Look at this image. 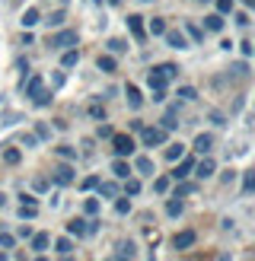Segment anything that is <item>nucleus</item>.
Returning a JSON list of instances; mask_svg holds the SVG:
<instances>
[{
    "label": "nucleus",
    "mask_w": 255,
    "mask_h": 261,
    "mask_svg": "<svg viewBox=\"0 0 255 261\" xmlns=\"http://www.w3.org/2000/svg\"><path fill=\"white\" fill-rule=\"evenodd\" d=\"M13 245H16V239L10 232H0V249H13Z\"/></svg>",
    "instance_id": "nucleus-39"
},
{
    "label": "nucleus",
    "mask_w": 255,
    "mask_h": 261,
    "mask_svg": "<svg viewBox=\"0 0 255 261\" xmlns=\"http://www.w3.org/2000/svg\"><path fill=\"white\" fill-rule=\"evenodd\" d=\"M19 143H22V147H35L38 137H35V134H22V137H19Z\"/></svg>",
    "instance_id": "nucleus-46"
},
{
    "label": "nucleus",
    "mask_w": 255,
    "mask_h": 261,
    "mask_svg": "<svg viewBox=\"0 0 255 261\" xmlns=\"http://www.w3.org/2000/svg\"><path fill=\"white\" fill-rule=\"evenodd\" d=\"M35 261H48V258H45V255H38V258H35Z\"/></svg>",
    "instance_id": "nucleus-56"
},
{
    "label": "nucleus",
    "mask_w": 255,
    "mask_h": 261,
    "mask_svg": "<svg viewBox=\"0 0 255 261\" xmlns=\"http://www.w3.org/2000/svg\"><path fill=\"white\" fill-rule=\"evenodd\" d=\"M140 140H144V147H163L166 130L163 127H140Z\"/></svg>",
    "instance_id": "nucleus-2"
},
{
    "label": "nucleus",
    "mask_w": 255,
    "mask_h": 261,
    "mask_svg": "<svg viewBox=\"0 0 255 261\" xmlns=\"http://www.w3.org/2000/svg\"><path fill=\"white\" fill-rule=\"evenodd\" d=\"M38 19H42V16H38V10H26V13H22V19H19V22L26 25V29H32V25H35Z\"/></svg>",
    "instance_id": "nucleus-24"
},
{
    "label": "nucleus",
    "mask_w": 255,
    "mask_h": 261,
    "mask_svg": "<svg viewBox=\"0 0 255 261\" xmlns=\"http://www.w3.org/2000/svg\"><path fill=\"white\" fill-rule=\"evenodd\" d=\"M185 156V147L182 143H172V147H166V160H182Z\"/></svg>",
    "instance_id": "nucleus-25"
},
{
    "label": "nucleus",
    "mask_w": 255,
    "mask_h": 261,
    "mask_svg": "<svg viewBox=\"0 0 255 261\" xmlns=\"http://www.w3.org/2000/svg\"><path fill=\"white\" fill-rule=\"evenodd\" d=\"M112 134H115V130L109 124H99V137H112Z\"/></svg>",
    "instance_id": "nucleus-49"
},
{
    "label": "nucleus",
    "mask_w": 255,
    "mask_h": 261,
    "mask_svg": "<svg viewBox=\"0 0 255 261\" xmlns=\"http://www.w3.org/2000/svg\"><path fill=\"white\" fill-rule=\"evenodd\" d=\"M252 191H255V169L242 172V194H252Z\"/></svg>",
    "instance_id": "nucleus-18"
},
{
    "label": "nucleus",
    "mask_w": 255,
    "mask_h": 261,
    "mask_svg": "<svg viewBox=\"0 0 255 261\" xmlns=\"http://www.w3.org/2000/svg\"><path fill=\"white\" fill-rule=\"evenodd\" d=\"M96 185H99V178H96V175H86V178L80 181V188H83V191H93Z\"/></svg>",
    "instance_id": "nucleus-37"
},
{
    "label": "nucleus",
    "mask_w": 255,
    "mask_h": 261,
    "mask_svg": "<svg viewBox=\"0 0 255 261\" xmlns=\"http://www.w3.org/2000/svg\"><path fill=\"white\" fill-rule=\"evenodd\" d=\"M83 211H86V214H93V217H96V214H99V201H96V198H89V201L83 204Z\"/></svg>",
    "instance_id": "nucleus-42"
},
{
    "label": "nucleus",
    "mask_w": 255,
    "mask_h": 261,
    "mask_svg": "<svg viewBox=\"0 0 255 261\" xmlns=\"http://www.w3.org/2000/svg\"><path fill=\"white\" fill-rule=\"evenodd\" d=\"M51 178H55V185H70V181H73V169L70 166H58Z\"/></svg>",
    "instance_id": "nucleus-9"
},
{
    "label": "nucleus",
    "mask_w": 255,
    "mask_h": 261,
    "mask_svg": "<svg viewBox=\"0 0 255 261\" xmlns=\"http://www.w3.org/2000/svg\"><path fill=\"white\" fill-rule=\"evenodd\" d=\"M134 252H137L134 242H121V255H124V258H134Z\"/></svg>",
    "instance_id": "nucleus-45"
},
{
    "label": "nucleus",
    "mask_w": 255,
    "mask_h": 261,
    "mask_svg": "<svg viewBox=\"0 0 255 261\" xmlns=\"http://www.w3.org/2000/svg\"><path fill=\"white\" fill-rule=\"evenodd\" d=\"M211 147H214V137H211V134H198V137H195V150H198V153H208Z\"/></svg>",
    "instance_id": "nucleus-15"
},
{
    "label": "nucleus",
    "mask_w": 255,
    "mask_h": 261,
    "mask_svg": "<svg viewBox=\"0 0 255 261\" xmlns=\"http://www.w3.org/2000/svg\"><path fill=\"white\" fill-rule=\"evenodd\" d=\"M35 214H38V207H35V204H22V207H19V217H22V220H32Z\"/></svg>",
    "instance_id": "nucleus-29"
},
{
    "label": "nucleus",
    "mask_w": 255,
    "mask_h": 261,
    "mask_svg": "<svg viewBox=\"0 0 255 261\" xmlns=\"http://www.w3.org/2000/svg\"><path fill=\"white\" fill-rule=\"evenodd\" d=\"M166 99V89H153V102H163Z\"/></svg>",
    "instance_id": "nucleus-51"
},
{
    "label": "nucleus",
    "mask_w": 255,
    "mask_h": 261,
    "mask_svg": "<svg viewBox=\"0 0 255 261\" xmlns=\"http://www.w3.org/2000/svg\"><path fill=\"white\" fill-rule=\"evenodd\" d=\"M112 172H115V178H128V175H131V166H128L124 160H115L112 163Z\"/></svg>",
    "instance_id": "nucleus-17"
},
{
    "label": "nucleus",
    "mask_w": 255,
    "mask_h": 261,
    "mask_svg": "<svg viewBox=\"0 0 255 261\" xmlns=\"http://www.w3.org/2000/svg\"><path fill=\"white\" fill-rule=\"evenodd\" d=\"M195 172H198V178H211L217 172V163L211 160V156H204L201 163H195Z\"/></svg>",
    "instance_id": "nucleus-8"
},
{
    "label": "nucleus",
    "mask_w": 255,
    "mask_h": 261,
    "mask_svg": "<svg viewBox=\"0 0 255 261\" xmlns=\"http://www.w3.org/2000/svg\"><path fill=\"white\" fill-rule=\"evenodd\" d=\"M115 211H118V214H128V211H131V201H115Z\"/></svg>",
    "instance_id": "nucleus-47"
},
{
    "label": "nucleus",
    "mask_w": 255,
    "mask_h": 261,
    "mask_svg": "<svg viewBox=\"0 0 255 261\" xmlns=\"http://www.w3.org/2000/svg\"><path fill=\"white\" fill-rule=\"evenodd\" d=\"M128 29H131V35L137 38V42H144V38H147V29H144V16H137V13H134V16H128Z\"/></svg>",
    "instance_id": "nucleus-5"
},
{
    "label": "nucleus",
    "mask_w": 255,
    "mask_h": 261,
    "mask_svg": "<svg viewBox=\"0 0 255 261\" xmlns=\"http://www.w3.org/2000/svg\"><path fill=\"white\" fill-rule=\"evenodd\" d=\"M45 22H48V25H61V22H64V10H58V13H51V16H48Z\"/></svg>",
    "instance_id": "nucleus-43"
},
{
    "label": "nucleus",
    "mask_w": 255,
    "mask_h": 261,
    "mask_svg": "<svg viewBox=\"0 0 255 261\" xmlns=\"http://www.w3.org/2000/svg\"><path fill=\"white\" fill-rule=\"evenodd\" d=\"M96 67H99L102 73H115V67H118V64H115V58H112V55H102V58L96 61Z\"/></svg>",
    "instance_id": "nucleus-14"
},
{
    "label": "nucleus",
    "mask_w": 255,
    "mask_h": 261,
    "mask_svg": "<svg viewBox=\"0 0 255 261\" xmlns=\"http://www.w3.org/2000/svg\"><path fill=\"white\" fill-rule=\"evenodd\" d=\"M32 188H35V191H45V188H48V178H35Z\"/></svg>",
    "instance_id": "nucleus-48"
},
{
    "label": "nucleus",
    "mask_w": 255,
    "mask_h": 261,
    "mask_svg": "<svg viewBox=\"0 0 255 261\" xmlns=\"http://www.w3.org/2000/svg\"><path fill=\"white\" fill-rule=\"evenodd\" d=\"M204 29H208V32H220L223 29V13H211V16H204Z\"/></svg>",
    "instance_id": "nucleus-11"
},
{
    "label": "nucleus",
    "mask_w": 255,
    "mask_h": 261,
    "mask_svg": "<svg viewBox=\"0 0 255 261\" xmlns=\"http://www.w3.org/2000/svg\"><path fill=\"white\" fill-rule=\"evenodd\" d=\"M163 35H166V42H169V48H188V42H185V35H182V32H175V29H166Z\"/></svg>",
    "instance_id": "nucleus-10"
},
{
    "label": "nucleus",
    "mask_w": 255,
    "mask_h": 261,
    "mask_svg": "<svg viewBox=\"0 0 255 261\" xmlns=\"http://www.w3.org/2000/svg\"><path fill=\"white\" fill-rule=\"evenodd\" d=\"M4 160H7L10 166H16V163L22 160V156H19V150H13V147H10V150H4Z\"/></svg>",
    "instance_id": "nucleus-32"
},
{
    "label": "nucleus",
    "mask_w": 255,
    "mask_h": 261,
    "mask_svg": "<svg viewBox=\"0 0 255 261\" xmlns=\"http://www.w3.org/2000/svg\"><path fill=\"white\" fill-rule=\"evenodd\" d=\"M178 96H182L185 102H191V99H198V93H195V89H191V86H182V89H178Z\"/></svg>",
    "instance_id": "nucleus-41"
},
{
    "label": "nucleus",
    "mask_w": 255,
    "mask_h": 261,
    "mask_svg": "<svg viewBox=\"0 0 255 261\" xmlns=\"http://www.w3.org/2000/svg\"><path fill=\"white\" fill-rule=\"evenodd\" d=\"M166 32V22L163 19H150V35H163Z\"/></svg>",
    "instance_id": "nucleus-34"
},
{
    "label": "nucleus",
    "mask_w": 255,
    "mask_h": 261,
    "mask_svg": "<svg viewBox=\"0 0 255 261\" xmlns=\"http://www.w3.org/2000/svg\"><path fill=\"white\" fill-rule=\"evenodd\" d=\"M42 89H45V80H42V76H32V80L26 83V96H29V99H35L38 93H42Z\"/></svg>",
    "instance_id": "nucleus-12"
},
{
    "label": "nucleus",
    "mask_w": 255,
    "mask_h": 261,
    "mask_svg": "<svg viewBox=\"0 0 255 261\" xmlns=\"http://www.w3.org/2000/svg\"><path fill=\"white\" fill-rule=\"evenodd\" d=\"M48 245H51V236H48V232H35V236H32V249H35V252H45Z\"/></svg>",
    "instance_id": "nucleus-13"
},
{
    "label": "nucleus",
    "mask_w": 255,
    "mask_h": 261,
    "mask_svg": "<svg viewBox=\"0 0 255 261\" xmlns=\"http://www.w3.org/2000/svg\"><path fill=\"white\" fill-rule=\"evenodd\" d=\"M166 214H169V217H178V214H182V201H169V204H166Z\"/></svg>",
    "instance_id": "nucleus-35"
},
{
    "label": "nucleus",
    "mask_w": 255,
    "mask_h": 261,
    "mask_svg": "<svg viewBox=\"0 0 255 261\" xmlns=\"http://www.w3.org/2000/svg\"><path fill=\"white\" fill-rule=\"evenodd\" d=\"M58 156H64V160H76V150L64 143V147H58Z\"/></svg>",
    "instance_id": "nucleus-38"
},
{
    "label": "nucleus",
    "mask_w": 255,
    "mask_h": 261,
    "mask_svg": "<svg viewBox=\"0 0 255 261\" xmlns=\"http://www.w3.org/2000/svg\"><path fill=\"white\" fill-rule=\"evenodd\" d=\"M99 194H102V198H115V194H118V185H115V181H99Z\"/></svg>",
    "instance_id": "nucleus-19"
},
{
    "label": "nucleus",
    "mask_w": 255,
    "mask_h": 261,
    "mask_svg": "<svg viewBox=\"0 0 255 261\" xmlns=\"http://www.w3.org/2000/svg\"><path fill=\"white\" fill-rule=\"evenodd\" d=\"M76 61H80L76 48H67V51H64V58H61V67H64V70H67V67H76Z\"/></svg>",
    "instance_id": "nucleus-16"
},
{
    "label": "nucleus",
    "mask_w": 255,
    "mask_h": 261,
    "mask_svg": "<svg viewBox=\"0 0 255 261\" xmlns=\"http://www.w3.org/2000/svg\"><path fill=\"white\" fill-rule=\"evenodd\" d=\"M35 137H38V140H48V137H51V127L38 121V124H35Z\"/></svg>",
    "instance_id": "nucleus-31"
},
{
    "label": "nucleus",
    "mask_w": 255,
    "mask_h": 261,
    "mask_svg": "<svg viewBox=\"0 0 255 261\" xmlns=\"http://www.w3.org/2000/svg\"><path fill=\"white\" fill-rule=\"evenodd\" d=\"M153 191H157V194H166V191H169V178L160 175L157 181H153Z\"/></svg>",
    "instance_id": "nucleus-28"
},
{
    "label": "nucleus",
    "mask_w": 255,
    "mask_h": 261,
    "mask_svg": "<svg viewBox=\"0 0 255 261\" xmlns=\"http://www.w3.org/2000/svg\"><path fill=\"white\" fill-rule=\"evenodd\" d=\"M89 118L102 121V118H106V109H102V106H89Z\"/></svg>",
    "instance_id": "nucleus-40"
},
{
    "label": "nucleus",
    "mask_w": 255,
    "mask_h": 261,
    "mask_svg": "<svg viewBox=\"0 0 255 261\" xmlns=\"http://www.w3.org/2000/svg\"><path fill=\"white\" fill-rule=\"evenodd\" d=\"M195 229H182V232H175V239H172V245L175 249H191V245H195Z\"/></svg>",
    "instance_id": "nucleus-6"
},
{
    "label": "nucleus",
    "mask_w": 255,
    "mask_h": 261,
    "mask_svg": "<svg viewBox=\"0 0 255 261\" xmlns=\"http://www.w3.org/2000/svg\"><path fill=\"white\" fill-rule=\"evenodd\" d=\"M195 4H211V0H195Z\"/></svg>",
    "instance_id": "nucleus-57"
},
{
    "label": "nucleus",
    "mask_w": 255,
    "mask_h": 261,
    "mask_svg": "<svg viewBox=\"0 0 255 261\" xmlns=\"http://www.w3.org/2000/svg\"><path fill=\"white\" fill-rule=\"evenodd\" d=\"M185 32H188L191 38H195V42H201V38H204V32L198 29V25H195V22H185Z\"/></svg>",
    "instance_id": "nucleus-30"
},
{
    "label": "nucleus",
    "mask_w": 255,
    "mask_h": 261,
    "mask_svg": "<svg viewBox=\"0 0 255 261\" xmlns=\"http://www.w3.org/2000/svg\"><path fill=\"white\" fill-rule=\"evenodd\" d=\"M61 261H70V255H64V258H61Z\"/></svg>",
    "instance_id": "nucleus-58"
},
{
    "label": "nucleus",
    "mask_w": 255,
    "mask_h": 261,
    "mask_svg": "<svg viewBox=\"0 0 255 261\" xmlns=\"http://www.w3.org/2000/svg\"><path fill=\"white\" fill-rule=\"evenodd\" d=\"M195 191H198L195 181H182V185L175 188V198H188V194H195Z\"/></svg>",
    "instance_id": "nucleus-23"
},
{
    "label": "nucleus",
    "mask_w": 255,
    "mask_h": 261,
    "mask_svg": "<svg viewBox=\"0 0 255 261\" xmlns=\"http://www.w3.org/2000/svg\"><path fill=\"white\" fill-rule=\"evenodd\" d=\"M55 249H58L61 255H70V252H73V242H70L67 236H64V239H58V242H55Z\"/></svg>",
    "instance_id": "nucleus-27"
},
{
    "label": "nucleus",
    "mask_w": 255,
    "mask_h": 261,
    "mask_svg": "<svg viewBox=\"0 0 255 261\" xmlns=\"http://www.w3.org/2000/svg\"><path fill=\"white\" fill-rule=\"evenodd\" d=\"M124 93H128V106H131V109H140V102H144V99H140V89H137V86H128Z\"/></svg>",
    "instance_id": "nucleus-20"
},
{
    "label": "nucleus",
    "mask_w": 255,
    "mask_h": 261,
    "mask_svg": "<svg viewBox=\"0 0 255 261\" xmlns=\"http://www.w3.org/2000/svg\"><path fill=\"white\" fill-rule=\"evenodd\" d=\"M67 232H70V236H86V220H70Z\"/></svg>",
    "instance_id": "nucleus-21"
},
{
    "label": "nucleus",
    "mask_w": 255,
    "mask_h": 261,
    "mask_svg": "<svg viewBox=\"0 0 255 261\" xmlns=\"http://www.w3.org/2000/svg\"><path fill=\"white\" fill-rule=\"evenodd\" d=\"M137 172H144V175H153V160H150V156H137Z\"/></svg>",
    "instance_id": "nucleus-22"
},
{
    "label": "nucleus",
    "mask_w": 255,
    "mask_h": 261,
    "mask_svg": "<svg viewBox=\"0 0 255 261\" xmlns=\"http://www.w3.org/2000/svg\"><path fill=\"white\" fill-rule=\"evenodd\" d=\"M32 102H35V106H51V93H48V89H42V93H38Z\"/></svg>",
    "instance_id": "nucleus-36"
},
{
    "label": "nucleus",
    "mask_w": 255,
    "mask_h": 261,
    "mask_svg": "<svg viewBox=\"0 0 255 261\" xmlns=\"http://www.w3.org/2000/svg\"><path fill=\"white\" fill-rule=\"evenodd\" d=\"M191 169H195V156H185V160L175 166V172H169V175H172L175 181H182V178H188V172H191Z\"/></svg>",
    "instance_id": "nucleus-7"
},
{
    "label": "nucleus",
    "mask_w": 255,
    "mask_h": 261,
    "mask_svg": "<svg viewBox=\"0 0 255 261\" xmlns=\"http://www.w3.org/2000/svg\"><path fill=\"white\" fill-rule=\"evenodd\" d=\"M124 191H128V194H137V191H140V181L128 175V178H124Z\"/></svg>",
    "instance_id": "nucleus-33"
},
{
    "label": "nucleus",
    "mask_w": 255,
    "mask_h": 261,
    "mask_svg": "<svg viewBox=\"0 0 255 261\" xmlns=\"http://www.w3.org/2000/svg\"><path fill=\"white\" fill-rule=\"evenodd\" d=\"M175 73H178L175 64H160V67H153L147 73V83H150V89H166V83L175 80Z\"/></svg>",
    "instance_id": "nucleus-1"
},
{
    "label": "nucleus",
    "mask_w": 255,
    "mask_h": 261,
    "mask_svg": "<svg viewBox=\"0 0 255 261\" xmlns=\"http://www.w3.org/2000/svg\"><path fill=\"white\" fill-rule=\"evenodd\" d=\"M109 261H131V258H124V255H112Z\"/></svg>",
    "instance_id": "nucleus-52"
},
{
    "label": "nucleus",
    "mask_w": 255,
    "mask_h": 261,
    "mask_svg": "<svg viewBox=\"0 0 255 261\" xmlns=\"http://www.w3.org/2000/svg\"><path fill=\"white\" fill-rule=\"evenodd\" d=\"M233 4H236V0H217V10H220V13H233Z\"/></svg>",
    "instance_id": "nucleus-44"
},
{
    "label": "nucleus",
    "mask_w": 255,
    "mask_h": 261,
    "mask_svg": "<svg viewBox=\"0 0 255 261\" xmlns=\"http://www.w3.org/2000/svg\"><path fill=\"white\" fill-rule=\"evenodd\" d=\"M109 51L112 55H121V51H128V42L124 38H109Z\"/></svg>",
    "instance_id": "nucleus-26"
},
{
    "label": "nucleus",
    "mask_w": 255,
    "mask_h": 261,
    "mask_svg": "<svg viewBox=\"0 0 255 261\" xmlns=\"http://www.w3.org/2000/svg\"><path fill=\"white\" fill-rule=\"evenodd\" d=\"M112 147H115V156H131L134 153V140L128 134H112Z\"/></svg>",
    "instance_id": "nucleus-3"
},
{
    "label": "nucleus",
    "mask_w": 255,
    "mask_h": 261,
    "mask_svg": "<svg viewBox=\"0 0 255 261\" xmlns=\"http://www.w3.org/2000/svg\"><path fill=\"white\" fill-rule=\"evenodd\" d=\"M109 4H112V7H118V4H121V0H109Z\"/></svg>",
    "instance_id": "nucleus-55"
},
{
    "label": "nucleus",
    "mask_w": 255,
    "mask_h": 261,
    "mask_svg": "<svg viewBox=\"0 0 255 261\" xmlns=\"http://www.w3.org/2000/svg\"><path fill=\"white\" fill-rule=\"evenodd\" d=\"M4 204H7V194H4V191H0V207H4Z\"/></svg>",
    "instance_id": "nucleus-53"
},
{
    "label": "nucleus",
    "mask_w": 255,
    "mask_h": 261,
    "mask_svg": "<svg viewBox=\"0 0 255 261\" xmlns=\"http://www.w3.org/2000/svg\"><path fill=\"white\" fill-rule=\"evenodd\" d=\"M16 70H19V73H26V70H29V61L19 58V61H16Z\"/></svg>",
    "instance_id": "nucleus-50"
},
{
    "label": "nucleus",
    "mask_w": 255,
    "mask_h": 261,
    "mask_svg": "<svg viewBox=\"0 0 255 261\" xmlns=\"http://www.w3.org/2000/svg\"><path fill=\"white\" fill-rule=\"evenodd\" d=\"M76 42H80V38H76V32L73 29H67V32H58V35H51V48H73Z\"/></svg>",
    "instance_id": "nucleus-4"
},
{
    "label": "nucleus",
    "mask_w": 255,
    "mask_h": 261,
    "mask_svg": "<svg viewBox=\"0 0 255 261\" xmlns=\"http://www.w3.org/2000/svg\"><path fill=\"white\" fill-rule=\"evenodd\" d=\"M242 4H246V7H255V0H242Z\"/></svg>",
    "instance_id": "nucleus-54"
}]
</instances>
